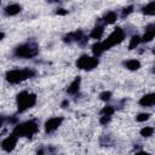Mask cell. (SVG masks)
I'll use <instances>...</instances> for the list:
<instances>
[{
  "instance_id": "cell-7",
  "label": "cell",
  "mask_w": 155,
  "mask_h": 155,
  "mask_svg": "<svg viewBox=\"0 0 155 155\" xmlns=\"http://www.w3.org/2000/svg\"><path fill=\"white\" fill-rule=\"evenodd\" d=\"M62 122H63V117H61V116H54V117L48 119V120L45 122V131H46V133H52V132H54V131L61 126Z\"/></svg>"
},
{
  "instance_id": "cell-3",
  "label": "cell",
  "mask_w": 155,
  "mask_h": 155,
  "mask_svg": "<svg viewBox=\"0 0 155 155\" xmlns=\"http://www.w3.org/2000/svg\"><path fill=\"white\" fill-rule=\"evenodd\" d=\"M36 103V96L28 91H22L17 94V108L19 113H23L30 108H33Z\"/></svg>"
},
{
  "instance_id": "cell-2",
  "label": "cell",
  "mask_w": 155,
  "mask_h": 155,
  "mask_svg": "<svg viewBox=\"0 0 155 155\" xmlns=\"http://www.w3.org/2000/svg\"><path fill=\"white\" fill-rule=\"evenodd\" d=\"M39 131V125L35 120H28L19 125H17L13 130V133L17 137H33Z\"/></svg>"
},
{
  "instance_id": "cell-4",
  "label": "cell",
  "mask_w": 155,
  "mask_h": 155,
  "mask_svg": "<svg viewBox=\"0 0 155 155\" xmlns=\"http://www.w3.org/2000/svg\"><path fill=\"white\" fill-rule=\"evenodd\" d=\"M39 48L34 42H25L15 48V56L19 58H33L38 54Z\"/></svg>"
},
{
  "instance_id": "cell-19",
  "label": "cell",
  "mask_w": 155,
  "mask_h": 155,
  "mask_svg": "<svg viewBox=\"0 0 155 155\" xmlns=\"http://www.w3.org/2000/svg\"><path fill=\"white\" fill-rule=\"evenodd\" d=\"M139 44H140V36H139V35H133L132 39L130 40L128 50H134L136 47H138Z\"/></svg>"
},
{
  "instance_id": "cell-6",
  "label": "cell",
  "mask_w": 155,
  "mask_h": 155,
  "mask_svg": "<svg viewBox=\"0 0 155 155\" xmlns=\"http://www.w3.org/2000/svg\"><path fill=\"white\" fill-rule=\"evenodd\" d=\"M97 65H98V58H96L93 56L84 54L80 58H78V61H76V67L82 70H92V69L97 68Z\"/></svg>"
},
{
  "instance_id": "cell-13",
  "label": "cell",
  "mask_w": 155,
  "mask_h": 155,
  "mask_svg": "<svg viewBox=\"0 0 155 155\" xmlns=\"http://www.w3.org/2000/svg\"><path fill=\"white\" fill-rule=\"evenodd\" d=\"M104 34V25L103 24H97L90 33V38L94 39V40H99Z\"/></svg>"
},
{
  "instance_id": "cell-16",
  "label": "cell",
  "mask_w": 155,
  "mask_h": 155,
  "mask_svg": "<svg viewBox=\"0 0 155 155\" xmlns=\"http://www.w3.org/2000/svg\"><path fill=\"white\" fill-rule=\"evenodd\" d=\"M124 65L130 70H138L140 68V62L138 59H128L124 62Z\"/></svg>"
},
{
  "instance_id": "cell-26",
  "label": "cell",
  "mask_w": 155,
  "mask_h": 155,
  "mask_svg": "<svg viewBox=\"0 0 155 155\" xmlns=\"http://www.w3.org/2000/svg\"><path fill=\"white\" fill-rule=\"evenodd\" d=\"M68 104H69V101H68V99H65V101H63L62 107H63V108H65V105H68Z\"/></svg>"
},
{
  "instance_id": "cell-5",
  "label": "cell",
  "mask_w": 155,
  "mask_h": 155,
  "mask_svg": "<svg viewBox=\"0 0 155 155\" xmlns=\"http://www.w3.org/2000/svg\"><path fill=\"white\" fill-rule=\"evenodd\" d=\"M124 39H125V31H124V29H121L120 27H117V28H115V29L108 35V38H107L104 41H102V45H103L104 50L107 51V50H109L110 47H113V46H115V45L122 42Z\"/></svg>"
},
{
  "instance_id": "cell-14",
  "label": "cell",
  "mask_w": 155,
  "mask_h": 155,
  "mask_svg": "<svg viewBox=\"0 0 155 155\" xmlns=\"http://www.w3.org/2000/svg\"><path fill=\"white\" fill-rule=\"evenodd\" d=\"M80 84H81V79H80V78H75V79H74V81L68 86L67 92H68L69 94H76V93L79 92Z\"/></svg>"
},
{
  "instance_id": "cell-12",
  "label": "cell",
  "mask_w": 155,
  "mask_h": 155,
  "mask_svg": "<svg viewBox=\"0 0 155 155\" xmlns=\"http://www.w3.org/2000/svg\"><path fill=\"white\" fill-rule=\"evenodd\" d=\"M155 103V94L154 93H148L145 96H143L140 99H139V104L142 107H153Z\"/></svg>"
},
{
  "instance_id": "cell-15",
  "label": "cell",
  "mask_w": 155,
  "mask_h": 155,
  "mask_svg": "<svg viewBox=\"0 0 155 155\" xmlns=\"http://www.w3.org/2000/svg\"><path fill=\"white\" fill-rule=\"evenodd\" d=\"M116 19H117V13L115 11H108L102 18L104 24H113L114 22H116Z\"/></svg>"
},
{
  "instance_id": "cell-23",
  "label": "cell",
  "mask_w": 155,
  "mask_h": 155,
  "mask_svg": "<svg viewBox=\"0 0 155 155\" xmlns=\"http://www.w3.org/2000/svg\"><path fill=\"white\" fill-rule=\"evenodd\" d=\"M133 11V6L132 5H130V6H127V7H125L124 10H122V13H121V17L122 18H125V17H127L131 12Z\"/></svg>"
},
{
  "instance_id": "cell-10",
  "label": "cell",
  "mask_w": 155,
  "mask_h": 155,
  "mask_svg": "<svg viewBox=\"0 0 155 155\" xmlns=\"http://www.w3.org/2000/svg\"><path fill=\"white\" fill-rule=\"evenodd\" d=\"M70 35H71V39H73V41H75V42H78V44H80L81 46H84V45H86L87 44V36L84 34V31H81V30H78V31H75V33H70Z\"/></svg>"
},
{
  "instance_id": "cell-27",
  "label": "cell",
  "mask_w": 155,
  "mask_h": 155,
  "mask_svg": "<svg viewBox=\"0 0 155 155\" xmlns=\"http://www.w3.org/2000/svg\"><path fill=\"white\" fill-rule=\"evenodd\" d=\"M136 155H150V154L145 153V151H139V153H136Z\"/></svg>"
},
{
  "instance_id": "cell-25",
  "label": "cell",
  "mask_w": 155,
  "mask_h": 155,
  "mask_svg": "<svg viewBox=\"0 0 155 155\" xmlns=\"http://www.w3.org/2000/svg\"><path fill=\"white\" fill-rule=\"evenodd\" d=\"M57 15H67V11L64 8H59L57 10Z\"/></svg>"
},
{
  "instance_id": "cell-24",
  "label": "cell",
  "mask_w": 155,
  "mask_h": 155,
  "mask_svg": "<svg viewBox=\"0 0 155 155\" xmlns=\"http://www.w3.org/2000/svg\"><path fill=\"white\" fill-rule=\"evenodd\" d=\"M99 97H101L102 101L107 102V101H109V99L111 98V93H110L109 91H104V92H102V93L99 94Z\"/></svg>"
},
{
  "instance_id": "cell-22",
  "label": "cell",
  "mask_w": 155,
  "mask_h": 155,
  "mask_svg": "<svg viewBox=\"0 0 155 155\" xmlns=\"http://www.w3.org/2000/svg\"><path fill=\"white\" fill-rule=\"evenodd\" d=\"M149 116H150V114H148V113H142V114H138V116L136 117V120H137L138 122H143V121H147V120L149 119Z\"/></svg>"
},
{
  "instance_id": "cell-17",
  "label": "cell",
  "mask_w": 155,
  "mask_h": 155,
  "mask_svg": "<svg viewBox=\"0 0 155 155\" xmlns=\"http://www.w3.org/2000/svg\"><path fill=\"white\" fill-rule=\"evenodd\" d=\"M104 47L102 45V42H96L93 46H92V53H93V57L98 58L99 56H102L104 53Z\"/></svg>"
},
{
  "instance_id": "cell-28",
  "label": "cell",
  "mask_w": 155,
  "mask_h": 155,
  "mask_svg": "<svg viewBox=\"0 0 155 155\" xmlns=\"http://www.w3.org/2000/svg\"><path fill=\"white\" fill-rule=\"evenodd\" d=\"M4 38H5V34H4L2 31H0V41H1V40H2Z\"/></svg>"
},
{
  "instance_id": "cell-1",
  "label": "cell",
  "mask_w": 155,
  "mask_h": 155,
  "mask_svg": "<svg viewBox=\"0 0 155 155\" xmlns=\"http://www.w3.org/2000/svg\"><path fill=\"white\" fill-rule=\"evenodd\" d=\"M35 75V71L30 68H24V69H12L6 73V80L10 84H19L23 82L24 80L33 78Z\"/></svg>"
},
{
  "instance_id": "cell-11",
  "label": "cell",
  "mask_w": 155,
  "mask_h": 155,
  "mask_svg": "<svg viewBox=\"0 0 155 155\" xmlns=\"http://www.w3.org/2000/svg\"><path fill=\"white\" fill-rule=\"evenodd\" d=\"M22 10V6L19 4H10L5 7L4 12L6 16H16L17 13H19Z\"/></svg>"
},
{
  "instance_id": "cell-8",
  "label": "cell",
  "mask_w": 155,
  "mask_h": 155,
  "mask_svg": "<svg viewBox=\"0 0 155 155\" xmlns=\"http://www.w3.org/2000/svg\"><path fill=\"white\" fill-rule=\"evenodd\" d=\"M17 139H18V137H17L15 133L7 136V137L1 142V148H2V150L7 151V153L12 151V150L15 149L16 144H17Z\"/></svg>"
},
{
  "instance_id": "cell-21",
  "label": "cell",
  "mask_w": 155,
  "mask_h": 155,
  "mask_svg": "<svg viewBox=\"0 0 155 155\" xmlns=\"http://www.w3.org/2000/svg\"><path fill=\"white\" fill-rule=\"evenodd\" d=\"M153 133H154V128L151 126H145L140 130V134L143 137H150V136H153Z\"/></svg>"
},
{
  "instance_id": "cell-20",
  "label": "cell",
  "mask_w": 155,
  "mask_h": 155,
  "mask_svg": "<svg viewBox=\"0 0 155 155\" xmlns=\"http://www.w3.org/2000/svg\"><path fill=\"white\" fill-rule=\"evenodd\" d=\"M114 111H115V108L113 105H107L101 110V115L102 116H111L114 114Z\"/></svg>"
},
{
  "instance_id": "cell-9",
  "label": "cell",
  "mask_w": 155,
  "mask_h": 155,
  "mask_svg": "<svg viewBox=\"0 0 155 155\" xmlns=\"http://www.w3.org/2000/svg\"><path fill=\"white\" fill-rule=\"evenodd\" d=\"M155 35V27L154 24H149L145 29V33L143 36H140V42H150L154 39Z\"/></svg>"
},
{
  "instance_id": "cell-18",
  "label": "cell",
  "mask_w": 155,
  "mask_h": 155,
  "mask_svg": "<svg viewBox=\"0 0 155 155\" xmlns=\"http://www.w3.org/2000/svg\"><path fill=\"white\" fill-rule=\"evenodd\" d=\"M142 11H143V13H145V15H148V16H153V15L155 13V2L151 1V2L147 4V5L142 8Z\"/></svg>"
},
{
  "instance_id": "cell-29",
  "label": "cell",
  "mask_w": 155,
  "mask_h": 155,
  "mask_svg": "<svg viewBox=\"0 0 155 155\" xmlns=\"http://www.w3.org/2000/svg\"><path fill=\"white\" fill-rule=\"evenodd\" d=\"M2 122H4V119L0 116V127H1V125H2Z\"/></svg>"
}]
</instances>
